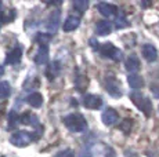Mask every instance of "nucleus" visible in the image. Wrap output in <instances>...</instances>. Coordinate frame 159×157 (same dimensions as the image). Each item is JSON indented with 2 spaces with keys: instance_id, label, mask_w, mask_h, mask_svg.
<instances>
[{
  "instance_id": "nucleus-27",
  "label": "nucleus",
  "mask_w": 159,
  "mask_h": 157,
  "mask_svg": "<svg viewBox=\"0 0 159 157\" xmlns=\"http://www.w3.org/2000/svg\"><path fill=\"white\" fill-rule=\"evenodd\" d=\"M152 92L157 96H159V87L158 86H152Z\"/></svg>"
},
{
  "instance_id": "nucleus-9",
  "label": "nucleus",
  "mask_w": 159,
  "mask_h": 157,
  "mask_svg": "<svg viewBox=\"0 0 159 157\" xmlns=\"http://www.w3.org/2000/svg\"><path fill=\"white\" fill-rule=\"evenodd\" d=\"M101 119H102V123L105 125H114V124H116V121L119 120V116H118V113H116L115 109L108 108V109L102 113Z\"/></svg>"
},
{
  "instance_id": "nucleus-3",
  "label": "nucleus",
  "mask_w": 159,
  "mask_h": 157,
  "mask_svg": "<svg viewBox=\"0 0 159 157\" xmlns=\"http://www.w3.org/2000/svg\"><path fill=\"white\" fill-rule=\"evenodd\" d=\"M100 53H101L102 57H105V58H111L116 62L120 61V59L123 58L122 51L119 50V48H116L112 43H104L102 46L100 47Z\"/></svg>"
},
{
  "instance_id": "nucleus-19",
  "label": "nucleus",
  "mask_w": 159,
  "mask_h": 157,
  "mask_svg": "<svg viewBox=\"0 0 159 157\" xmlns=\"http://www.w3.org/2000/svg\"><path fill=\"white\" fill-rule=\"evenodd\" d=\"M11 94V86L8 81H0V99L8 98Z\"/></svg>"
},
{
  "instance_id": "nucleus-21",
  "label": "nucleus",
  "mask_w": 159,
  "mask_h": 157,
  "mask_svg": "<svg viewBox=\"0 0 159 157\" xmlns=\"http://www.w3.org/2000/svg\"><path fill=\"white\" fill-rule=\"evenodd\" d=\"M115 26H116V29H125L129 26V21L125 17V14L120 13L118 15V18H116V21H115Z\"/></svg>"
},
{
  "instance_id": "nucleus-15",
  "label": "nucleus",
  "mask_w": 159,
  "mask_h": 157,
  "mask_svg": "<svg viewBox=\"0 0 159 157\" xmlns=\"http://www.w3.org/2000/svg\"><path fill=\"white\" fill-rule=\"evenodd\" d=\"M79 23H80V21H79V17L69 15L65 21H64V31H65V32L75 31V29L79 26Z\"/></svg>"
},
{
  "instance_id": "nucleus-1",
  "label": "nucleus",
  "mask_w": 159,
  "mask_h": 157,
  "mask_svg": "<svg viewBox=\"0 0 159 157\" xmlns=\"http://www.w3.org/2000/svg\"><path fill=\"white\" fill-rule=\"evenodd\" d=\"M64 124L72 132H84L87 129V123L82 114H68L64 117Z\"/></svg>"
},
{
  "instance_id": "nucleus-28",
  "label": "nucleus",
  "mask_w": 159,
  "mask_h": 157,
  "mask_svg": "<svg viewBox=\"0 0 159 157\" xmlns=\"http://www.w3.org/2000/svg\"><path fill=\"white\" fill-rule=\"evenodd\" d=\"M90 43H91V47H98V43H96V40H94V39H90Z\"/></svg>"
},
{
  "instance_id": "nucleus-22",
  "label": "nucleus",
  "mask_w": 159,
  "mask_h": 157,
  "mask_svg": "<svg viewBox=\"0 0 159 157\" xmlns=\"http://www.w3.org/2000/svg\"><path fill=\"white\" fill-rule=\"evenodd\" d=\"M51 40V35L50 33H39L36 36V41H38L40 46H47Z\"/></svg>"
},
{
  "instance_id": "nucleus-7",
  "label": "nucleus",
  "mask_w": 159,
  "mask_h": 157,
  "mask_svg": "<svg viewBox=\"0 0 159 157\" xmlns=\"http://www.w3.org/2000/svg\"><path fill=\"white\" fill-rule=\"evenodd\" d=\"M97 8H98L100 14L107 18H112L118 13V7H116L115 4H109V3H98Z\"/></svg>"
},
{
  "instance_id": "nucleus-23",
  "label": "nucleus",
  "mask_w": 159,
  "mask_h": 157,
  "mask_svg": "<svg viewBox=\"0 0 159 157\" xmlns=\"http://www.w3.org/2000/svg\"><path fill=\"white\" fill-rule=\"evenodd\" d=\"M73 7H75L79 13H84L89 7V2L87 0H76V2H73Z\"/></svg>"
},
{
  "instance_id": "nucleus-13",
  "label": "nucleus",
  "mask_w": 159,
  "mask_h": 157,
  "mask_svg": "<svg viewBox=\"0 0 159 157\" xmlns=\"http://www.w3.org/2000/svg\"><path fill=\"white\" fill-rule=\"evenodd\" d=\"M48 61V47L47 46H40L35 55V62L38 65H44Z\"/></svg>"
},
{
  "instance_id": "nucleus-4",
  "label": "nucleus",
  "mask_w": 159,
  "mask_h": 157,
  "mask_svg": "<svg viewBox=\"0 0 159 157\" xmlns=\"http://www.w3.org/2000/svg\"><path fill=\"white\" fill-rule=\"evenodd\" d=\"M33 137L32 134H29L28 131H17L11 135L10 142L17 147H25L32 142Z\"/></svg>"
},
{
  "instance_id": "nucleus-12",
  "label": "nucleus",
  "mask_w": 159,
  "mask_h": 157,
  "mask_svg": "<svg viewBox=\"0 0 159 157\" xmlns=\"http://www.w3.org/2000/svg\"><path fill=\"white\" fill-rule=\"evenodd\" d=\"M21 58H22V50L20 47H15L10 53L7 54V58H6V62L10 63V65H15V63H20Z\"/></svg>"
},
{
  "instance_id": "nucleus-8",
  "label": "nucleus",
  "mask_w": 159,
  "mask_h": 157,
  "mask_svg": "<svg viewBox=\"0 0 159 157\" xmlns=\"http://www.w3.org/2000/svg\"><path fill=\"white\" fill-rule=\"evenodd\" d=\"M58 25H60V11H53L50 14V17H48L47 23H46L47 31L50 32V35H54L57 32Z\"/></svg>"
},
{
  "instance_id": "nucleus-29",
  "label": "nucleus",
  "mask_w": 159,
  "mask_h": 157,
  "mask_svg": "<svg viewBox=\"0 0 159 157\" xmlns=\"http://www.w3.org/2000/svg\"><path fill=\"white\" fill-rule=\"evenodd\" d=\"M3 73H4V69H3V66H0V76H2Z\"/></svg>"
},
{
  "instance_id": "nucleus-2",
  "label": "nucleus",
  "mask_w": 159,
  "mask_h": 157,
  "mask_svg": "<svg viewBox=\"0 0 159 157\" xmlns=\"http://www.w3.org/2000/svg\"><path fill=\"white\" fill-rule=\"evenodd\" d=\"M130 99L131 102H133L134 105H136L137 108H139L140 110L143 112V113L145 114L147 117L151 116L152 113V104H151V99L144 96L143 94H140V92H131L130 94Z\"/></svg>"
},
{
  "instance_id": "nucleus-17",
  "label": "nucleus",
  "mask_w": 159,
  "mask_h": 157,
  "mask_svg": "<svg viewBox=\"0 0 159 157\" xmlns=\"http://www.w3.org/2000/svg\"><path fill=\"white\" fill-rule=\"evenodd\" d=\"M96 31H97V35H100V36L109 35L112 31V25L108 21H98V23L96 26Z\"/></svg>"
},
{
  "instance_id": "nucleus-6",
  "label": "nucleus",
  "mask_w": 159,
  "mask_h": 157,
  "mask_svg": "<svg viewBox=\"0 0 159 157\" xmlns=\"http://www.w3.org/2000/svg\"><path fill=\"white\" fill-rule=\"evenodd\" d=\"M102 105V99L98 95H93V94H87L83 98V106L87 109H98Z\"/></svg>"
},
{
  "instance_id": "nucleus-20",
  "label": "nucleus",
  "mask_w": 159,
  "mask_h": 157,
  "mask_svg": "<svg viewBox=\"0 0 159 157\" xmlns=\"http://www.w3.org/2000/svg\"><path fill=\"white\" fill-rule=\"evenodd\" d=\"M20 123V116H18L17 113H15L14 110H11L10 113H8V129H13L17 127V124Z\"/></svg>"
},
{
  "instance_id": "nucleus-26",
  "label": "nucleus",
  "mask_w": 159,
  "mask_h": 157,
  "mask_svg": "<svg viewBox=\"0 0 159 157\" xmlns=\"http://www.w3.org/2000/svg\"><path fill=\"white\" fill-rule=\"evenodd\" d=\"M105 157H116L115 150L109 146H105Z\"/></svg>"
},
{
  "instance_id": "nucleus-10",
  "label": "nucleus",
  "mask_w": 159,
  "mask_h": 157,
  "mask_svg": "<svg viewBox=\"0 0 159 157\" xmlns=\"http://www.w3.org/2000/svg\"><path fill=\"white\" fill-rule=\"evenodd\" d=\"M141 51H143V55H144V58H145L148 62L157 61V58H158V51H157V48L152 46V44H144Z\"/></svg>"
},
{
  "instance_id": "nucleus-11",
  "label": "nucleus",
  "mask_w": 159,
  "mask_h": 157,
  "mask_svg": "<svg viewBox=\"0 0 159 157\" xmlns=\"http://www.w3.org/2000/svg\"><path fill=\"white\" fill-rule=\"evenodd\" d=\"M20 121L22 123V124L32 125V127H35V128H38V129H43V128H40L39 119L35 116V114H32V113H24L22 116L20 117Z\"/></svg>"
},
{
  "instance_id": "nucleus-14",
  "label": "nucleus",
  "mask_w": 159,
  "mask_h": 157,
  "mask_svg": "<svg viewBox=\"0 0 159 157\" xmlns=\"http://www.w3.org/2000/svg\"><path fill=\"white\" fill-rule=\"evenodd\" d=\"M140 69V61L136 55H130L126 61V70L129 72L130 74H136V72H139Z\"/></svg>"
},
{
  "instance_id": "nucleus-18",
  "label": "nucleus",
  "mask_w": 159,
  "mask_h": 157,
  "mask_svg": "<svg viewBox=\"0 0 159 157\" xmlns=\"http://www.w3.org/2000/svg\"><path fill=\"white\" fill-rule=\"evenodd\" d=\"M26 102L33 108H40L42 104H43V96H42V94H39V92H33V94H30L26 98Z\"/></svg>"
},
{
  "instance_id": "nucleus-24",
  "label": "nucleus",
  "mask_w": 159,
  "mask_h": 157,
  "mask_svg": "<svg viewBox=\"0 0 159 157\" xmlns=\"http://www.w3.org/2000/svg\"><path fill=\"white\" fill-rule=\"evenodd\" d=\"M131 125H133L131 120L126 119V120H123V121H122V124H120V129H122L123 132H126V134H129L130 129H131Z\"/></svg>"
},
{
  "instance_id": "nucleus-5",
  "label": "nucleus",
  "mask_w": 159,
  "mask_h": 157,
  "mask_svg": "<svg viewBox=\"0 0 159 157\" xmlns=\"http://www.w3.org/2000/svg\"><path fill=\"white\" fill-rule=\"evenodd\" d=\"M105 90L108 91V94H111L115 98L122 96V90H120V83L116 80L115 77L109 76L105 78Z\"/></svg>"
},
{
  "instance_id": "nucleus-30",
  "label": "nucleus",
  "mask_w": 159,
  "mask_h": 157,
  "mask_svg": "<svg viewBox=\"0 0 159 157\" xmlns=\"http://www.w3.org/2000/svg\"><path fill=\"white\" fill-rule=\"evenodd\" d=\"M0 7H2V2H0Z\"/></svg>"
},
{
  "instance_id": "nucleus-16",
  "label": "nucleus",
  "mask_w": 159,
  "mask_h": 157,
  "mask_svg": "<svg viewBox=\"0 0 159 157\" xmlns=\"http://www.w3.org/2000/svg\"><path fill=\"white\" fill-rule=\"evenodd\" d=\"M127 83H129V86L133 90H140L144 87V80H143V77L139 76V74H129Z\"/></svg>"
},
{
  "instance_id": "nucleus-25",
  "label": "nucleus",
  "mask_w": 159,
  "mask_h": 157,
  "mask_svg": "<svg viewBox=\"0 0 159 157\" xmlns=\"http://www.w3.org/2000/svg\"><path fill=\"white\" fill-rule=\"evenodd\" d=\"M56 157H75V153H73V150H71V149H65V150L58 152Z\"/></svg>"
}]
</instances>
